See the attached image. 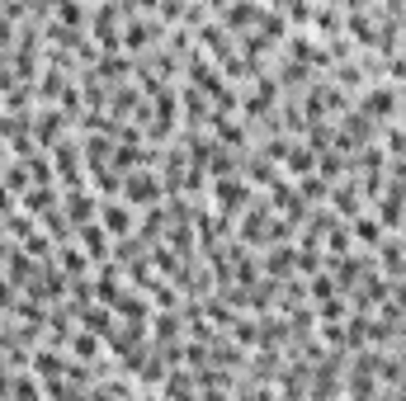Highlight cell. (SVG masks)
<instances>
[{
	"mask_svg": "<svg viewBox=\"0 0 406 401\" xmlns=\"http://www.w3.org/2000/svg\"><path fill=\"white\" fill-rule=\"evenodd\" d=\"M152 194H156V180H152V175H137V180H128V185H123L128 203H142V199H152Z\"/></svg>",
	"mask_w": 406,
	"mask_h": 401,
	"instance_id": "1",
	"label": "cell"
},
{
	"mask_svg": "<svg viewBox=\"0 0 406 401\" xmlns=\"http://www.w3.org/2000/svg\"><path fill=\"white\" fill-rule=\"evenodd\" d=\"M123 227H133V213H128L123 203H109L104 208V232H123Z\"/></svg>",
	"mask_w": 406,
	"mask_h": 401,
	"instance_id": "2",
	"label": "cell"
},
{
	"mask_svg": "<svg viewBox=\"0 0 406 401\" xmlns=\"http://www.w3.org/2000/svg\"><path fill=\"white\" fill-rule=\"evenodd\" d=\"M80 241H85V255H94V260H104V227H85V232H80Z\"/></svg>",
	"mask_w": 406,
	"mask_h": 401,
	"instance_id": "3",
	"label": "cell"
},
{
	"mask_svg": "<svg viewBox=\"0 0 406 401\" xmlns=\"http://www.w3.org/2000/svg\"><path fill=\"white\" fill-rule=\"evenodd\" d=\"M388 109H397V90H374L369 94V113H388Z\"/></svg>",
	"mask_w": 406,
	"mask_h": 401,
	"instance_id": "4",
	"label": "cell"
},
{
	"mask_svg": "<svg viewBox=\"0 0 406 401\" xmlns=\"http://www.w3.org/2000/svg\"><path fill=\"white\" fill-rule=\"evenodd\" d=\"M90 213H94V199L90 194H76V199H71V222H85Z\"/></svg>",
	"mask_w": 406,
	"mask_h": 401,
	"instance_id": "5",
	"label": "cell"
},
{
	"mask_svg": "<svg viewBox=\"0 0 406 401\" xmlns=\"http://www.w3.org/2000/svg\"><path fill=\"white\" fill-rule=\"evenodd\" d=\"M85 326H90L94 335H109V311H99V307L85 311Z\"/></svg>",
	"mask_w": 406,
	"mask_h": 401,
	"instance_id": "6",
	"label": "cell"
},
{
	"mask_svg": "<svg viewBox=\"0 0 406 401\" xmlns=\"http://www.w3.org/2000/svg\"><path fill=\"white\" fill-rule=\"evenodd\" d=\"M38 373H62L66 369V359L62 354H38V364H33Z\"/></svg>",
	"mask_w": 406,
	"mask_h": 401,
	"instance_id": "7",
	"label": "cell"
},
{
	"mask_svg": "<svg viewBox=\"0 0 406 401\" xmlns=\"http://www.w3.org/2000/svg\"><path fill=\"white\" fill-rule=\"evenodd\" d=\"M355 236H359V241H378V222H369V217L355 222Z\"/></svg>",
	"mask_w": 406,
	"mask_h": 401,
	"instance_id": "8",
	"label": "cell"
},
{
	"mask_svg": "<svg viewBox=\"0 0 406 401\" xmlns=\"http://www.w3.org/2000/svg\"><path fill=\"white\" fill-rule=\"evenodd\" d=\"M76 354L85 359V354H99V340L94 335H76Z\"/></svg>",
	"mask_w": 406,
	"mask_h": 401,
	"instance_id": "9",
	"label": "cell"
},
{
	"mask_svg": "<svg viewBox=\"0 0 406 401\" xmlns=\"http://www.w3.org/2000/svg\"><path fill=\"white\" fill-rule=\"evenodd\" d=\"M62 264H66V269H71V274H80V269H85V260H80L76 250H66V255H62Z\"/></svg>",
	"mask_w": 406,
	"mask_h": 401,
	"instance_id": "10",
	"label": "cell"
},
{
	"mask_svg": "<svg viewBox=\"0 0 406 401\" xmlns=\"http://www.w3.org/2000/svg\"><path fill=\"white\" fill-rule=\"evenodd\" d=\"M321 316H326V321H336V316H345V302H321Z\"/></svg>",
	"mask_w": 406,
	"mask_h": 401,
	"instance_id": "11",
	"label": "cell"
},
{
	"mask_svg": "<svg viewBox=\"0 0 406 401\" xmlns=\"http://www.w3.org/2000/svg\"><path fill=\"white\" fill-rule=\"evenodd\" d=\"M392 71H397V76H402V80H406V57H402V62H397V66H392Z\"/></svg>",
	"mask_w": 406,
	"mask_h": 401,
	"instance_id": "12",
	"label": "cell"
}]
</instances>
